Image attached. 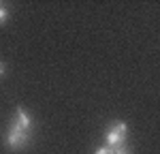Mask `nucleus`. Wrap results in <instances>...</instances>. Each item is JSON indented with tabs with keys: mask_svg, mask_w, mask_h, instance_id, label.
Returning a JSON list of instances; mask_svg holds the SVG:
<instances>
[{
	"mask_svg": "<svg viewBox=\"0 0 160 154\" xmlns=\"http://www.w3.org/2000/svg\"><path fill=\"white\" fill-rule=\"evenodd\" d=\"M126 135H128L126 122H115V124H111L109 131L105 133V141H107L109 148H115V146H122L124 141H126Z\"/></svg>",
	"mask_w": 160,
	"mask_h": 154,
	"instance_id": "obj_1",
	"label": "nucleus"
},
{
	"mask_svg": "<svg viewBox=\"0 0 160 154\" xmlns=\"http://www.w3.org/2000/svg\"><path fill=\"white\" fill-rule=\"evenodd\" d=\"M28 141H30V133H26V131H17V128L9 126L7 137H4V143H7L9 150H22V148L28 146Z\"/></svg>",
	"mask_w": 160,
	"mask_h": 154,
	"instance_id": "obj_2",
	"label": "nucleus"
},
{
	"mask_svg": "<svg viewBox=\"0 0 160 154\" xmlns=\"http://www.w3.org/2000/svg\"><path fill=\"white\" fill-rule=\"evenodd\" d=\"M11 128H17V131H26V133H30V128H32V118H30V114L26 111L24 107H17L15 118H13V122H11Z\"/></svg>",
	"mask_w": 160,
	"mask_h": 154,
	"instance_id": "obj_3",
	"label": "nucleus"
},
{
	"mask_svg": "<svg viewBox=\"0 0 160 154\" xmlns=\"http://www.w3.org/2000/svg\"><path fill=\"white\" fill-rule=\"evenodd\" d=\"M7 19H9V9L4 4H0V24H4Z\"/></svg>",
	"mask_w": 160,
	"mask_h": 154,
	"instance_id": "obj_4",
	"label": "nucleus"
},
{
	"mask_svg": "<svg viewBox=\"0 0 160 154\" xmlns=\"http://www.w3.org/2000/svg\"><path fill=\"white\" fill-rule=\"evenodd\" d=\"M113 154H130V148H128V146H115V148H113Z\"/></svg>",
	"mask_w": 160,
	"mask_h": 154,
	"instance_id": "obj_5",
	"label": "nucleus"
},
{
	"mask_svg": "<svg viewBox=\"0 0 160 154\" xmlns=\"http://www.w3.org/2000/svg\"><path fill=\"white\" fill-rule=\"evenodd\" d=\"M94 154H113V148H109V146H102V148H98Z\"/></svg>",
	"mask_w": 160,
	"mask_h": 154,
	"instance_id": "obj_6",
	"label": "nucleus"
},
{
	"mask_svg": "<svg viewBox=\"0 0 160 154\" xmlns=\"http://www.w3.org/2000/svg\"><path fill=\"white\" fill-rule=\"evenodd\" d=\"M4 71H7V66H4V64H2V62H0V77H2V75H4Z\"/></svg>",
	"mask_w": 160,
	"mask_h": 154,
	"instance_id": "obj_7",
	"label": "nucleus"
}]
</instances>
